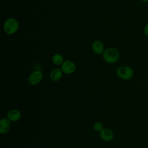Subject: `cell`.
Returning <instances> with one entry per match:
<instances>
[{"label":"cell","instance_id":"6da1fadb","mask_svg":"<svg viewBox=\"0 0 148 148\" xmlns=\"http://www.w3.org/2000/svg\"><path fill=\"white\" fill-rule=\"evenodd\" d=\"M119 51L114 47H109L105 50L102 54L103 59L108 64H114L119 58Z\"/></svg>","mask_w":148,"mask_h":148},{"label":"cell","instance_id":"7a4b0ae2","mask_svg":"<svg viewBox=\"0 0 148 148\" xmlns=\"http://www.w3.org/2000/svg\"><path fill=\"white\" fill-rule=\"evenodd\" d=\"M18 28V23L14 18H9L3 24L4 31L9 35H12L17 32Z\"/></svg>","mask_w":148,"mask_h":148},{"label":"cell","instance_id":"3957f363","mask_svg":"<svg viewBox=\"0 0 148 148\" xmlns=\"http://www.w3.org/2000/svg\"><path fill=\"white\" fill-rule=\"evenodd\" d=\"M117 75L123 80H130L134 75L133 69L128 66H120L116 70Z\"/></svg>","mask_w":148,"mask_h":148},{"label":"cell","instance_id":"277c9868","mask_svg":"<svg viewBox=\"0 0 148 148\" xmlns=\"http://www.w3.org/2000/svg\"><path fill=\"white\" fill-rule=\"evenodd\" d=\"M43 79V74L39 70H36L32 72L28 77V82L31 85L39 84Z\"/></svg>","mask_w":148,"mask_h":148},{"label":"cell","instance_id":"5b68a950","mask_svg":"<svg viewBox=\"0 0 148 148\" xmlns=\"http://www.w3.org/2000/svg\"><path fill=\"white\" fill-rule=\"evenodd\" d=\"M65 74H72L76 69V65L73 62L70 60H66L61 65V69Z\"/></svg>","mask_w":148,"mask_h":148},{"label":"cell","instance_id":"8992f818","mask_svg":"<svg viewBox=\"0 0 148 148\" xmlns=\"http://www.w3.org/2000/svg\"><path fill=\"white\" fill-rule=\"evenodd\" d=\"M100 137L105 141L109 142L114 138V134L113 131L109 128H103L100 132Z\"/></svg>","mask_w":148,"mask_h":148},{"label":"cell","instance_id":"52a82bcc","mask_svg":"<svg viewBox=\"0 0 148 148\" xmlns=\"http://www.w3.org/2000/svg\"><path fill=\"white\" fill-rule=\"evenodd\" d=\"M10 128V121L8 118H3L0 121V132L2 134L7 133Z\"/></svg>","mask_w":148,"mask_h":148},{"label":"cell","instance_id":"ba28073f","mask_svg":"<svg viewBox=\"0 0 148 148\" xmlns=\"http://www.w3.org/2000/svg\"><path fill=\"white\" fill-rule=\"evenodd\" d=\"M92 50L97 54H101L104 52V45L100 40H95L92 44Z\"/></svg>","mask_w":148,"mask_h":148},{"label":"cell","instance_id":"9c48e42d","mask_svg":"<svg viewBox=\"0 0 148 148\" xmlns=\"http://www.w3.org/2000/svg\"><path fill=\"white\" fill-rule=\"evenodd\" d=\"M62 76V71L60 68H56L53 69L50 74V77L53 82H56L59 81Z\"/></svg>","mask_w":148,"mask_h":148},{"label":"cell","instance_id":"30bf717a","mask_svg":"<svg viewBox=\"0 0 148 148\" xmlns=\"http://www.w3.org/2000/svg\"><path fill=\"white\" fill-rule=\"evenodd\" d=\"M7 117L10 121H17L21 117V113L18 110L12 109L8 113Z\"/></svg>","mask_w":148,"mask_h":148},{"label":"cell","instance_id":"8fae6325","mask_svg":"<svg viewBox=\"0 0 148 148\" xmlns=\"http://www.w3.org/2000/svg\"><path fill=\"white\" fill-rule=\"evenodd\" d=\"M53 62L56 65H60L64 62V58L59 53H56L52 57Z\"/></svg>","mask_w":148,"mask_h":148},{"label":"cell","instance_id":"7c38bea8","mask_svg":"<svg viewBox=\"0 0 148 148\" xmlns=\"http://www.w3.org/2000/svg\"><path fill=\"white\" fill-rule=\"evenodd\" d=\"M94 129L95 131L97 132H101L104 128H103V125L101 122L99 121H97L95 122L94 124Z\"/></svg>","mask_w":148,"mask_h":148},{"label":"cell","instance_id":"4fadbf2b","mask_svg":"<svg viewBox=\"0 0 148 148\" xmlns=\"http://www.w3.org/2000/svg\"><path fill=\"white\" fill-rule=\"evenodd\" d=\"M143 33L146 36H148V23H147L143 27Z\"/></svg>","mask_w":148,"mask_h":148},{"label":"cell","instance_id":"5bb4252c","mask_svg":"<svg viewBox=\"0 0 148 148\" xmlns=\"http://www.w3.org/2000/svg\"><path fill=\"white\" fill-rule=\"evenodd\" d=\"M143 2H148V0H140Z\"/></svg>","mask_w":148,"mask_h":148}]
</instances>
